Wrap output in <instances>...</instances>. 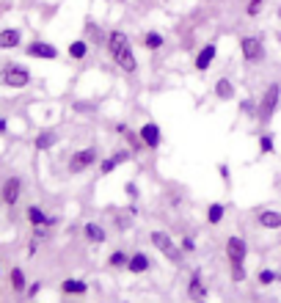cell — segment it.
<instances>
[{
    "label": "cell",
    "mask_w": 281,
    "mask_h": 303,
    "mask_svg": "<svg viewBox=\"0 0 281 303\" xmlns=\"http://www.w3.org/2000/svg\"><path fill=\"white\" fill-rule=\"evenodd\" d=\"M105 47H108V55L121 72L127 74H135L138 72V58H135V50H132V42L124 31H110L105 36Z\"/></svg>",
    "instance_id": "1"
},
{
    "label": "cell",
    "mask_w": 281,
    "mask_h": 303,
    "mask_svg": "<svg viewBox=\"0 0 281 303\" xmlns=\"http://www.w3.org/2000/svg\"><path fill=\"white\" fill-rule=\"evenodd\" d=\"M149 243H152V248H157V251L166 256L171 265H177V267L182 265L185 256H187L182 248H179V243H174V237L168 235V232H163V229H152L149 232Z\"/></svg>",
    "instance_id": "2"
},
{
    "label": "cell",
    "mask_w": 281,
    "mask_h": 303,
    "mask_svg": "<svg viewBox=\"0 0 281 303\" xmlns=\"http://www.w3.org/2000/svg\"><path fill=\"white\" fill-rule=\"evenodd\" d=\"M281 105V83H270L265 91H262L259 97V110H256V121H262V124H267V121L276 116Z\"/></svg>",
    "instance_id": "3"
},
{
    "label": "cell",
    "mask_w": 281,
    "mask_h": 303,
    "mask_svg": "<svg viewBox=\"0 0 281 303\" xmlns=\"http://www.w3.org/2000/svg\"><path fill=\"white\" fill-rule=\"evenodd\" d=\"M240 55H243L245 63H262L265 61V39L262 36H240Z\"/></svg>",
    "instance_id": "4"
},
{
    "label": "cell",
    "mask_w": 281,
    "mask_h": 303,
    "mask_svg": "<svg viewBox=\"0 0 281 303\" xmlns=\"http://www.w3.org/2000/svg\"><path fill=\"white\" fill-rule=\"evenodd\" d=\"M0 83L11 86V89H25V86L31 83V72H28L25 66H20V63H9V66H3V72H0Z\"/></svg>",
    "instance_id": "5"
},
{
    "label": "cell",
    "mask_w": 281,
    "mask_h": 303,
    "mask_svg": "<svg viewBox=\"0 0 281 303\" xmlns=\"http://www.w3.org/2000/svg\"><path fill=\"white\" fill-rule=\"evenodd\" d=\"M97 157H99L97 146L78 149L72 157H69V174H83V171H89L91 166H97Z\"/></svg>",
    "instance_id": "6"
},
{
    "label": "cell",
    "mask_w": 281,
    "mask_h": 303,
    "mask_svg": "<svg viewBox=\"0 0 281 303\" xmlns=\"http://www.w3.org/2000/svg\"><path fill=\"white\" fill-rule=\"evenodd\" d=\"M224 251H226L229 265H245V259H248V243H245L240 235H232V237H226Z\"/></svg>",
    "instance_id": "7"
},
{
    "label": "cell",
    "mask_w": 281,
    "mask_h": 303,
    "mask_svg": "<svg viewBox=\"0 0 281 303\" xmlns=\"http://www.w3.org/2000/svg\"><path fill=\"white\" fill-rule=\"evenodd\" d=\"M138 132H140V141H144V146L146 149H160V143H163V130H160V124L157 121H144V124L138 127Z\"/></svg>",
    "instance_id": "8"
},
{
    "label": "cell",
    "mask_w": 281,
    "mask_h": 303,
    "mask_svg": "<svg viewBox=\"0 0 281 303\" xmlns=\"http://www.w3.org/2000/svg\"><path fill=\"white\" fill-rule=\"evenodd\" d=\"M187 298L193 303H204V298H207V284H204L201 270H193L190 278H187Z\"/></svg>",
    "instance_id": "9"
},
{
    "label": "cell",
    "mask_w": 281,
    "mask_h": 303,
    "mask_svg": "<svg viewBox=\"0 0 281 303\" xmlns=\"http://www.w3.org/2000/svg\"><path fill=\"white\" fill-rule=\"evenodd\" d=\"M215 58H218V44H215V42H207L201 50L196 52V58H193V66H196V72H207V69L213 66Z\"/></svg>",
    "instance_id": "10"
},
{
    "label": "cell",
    "mask_w": 281,
    "mask_h": 303,
    "mask_svg": "<svg viewBox=\"0 0 281 303\" xmlns=\"http://www.w3.org/2000/svg\"><path fill=\"white\" fill-rule=\"evenodd\" d=\"M20 196H22V179L20 177H9L3 182V188H0V199H3V204L14 207V204L20 201Z\"/></svg>",
    "instance_id": "11"
},
{
    "label": "cell",
    "mask_w": 281,
    "mask_h": 303,
    "mask_svg": "<svg viewBox=\"0 0 281 303\" xmlns=\"http://www.w3.org/2000/svg\"><path fill=\"white\" fill-rule=\"evenodd\" d=\"M152 270V259L146 251H132L130 259H127V273H132V276H144V273Z\"/></svg>",
    "instance_id": "12"
},
{
    "label": "cell",
    "mask_w": 281,
    "mask_h": 303,
    "mask_svg": "<svg viewBox=\"0 0 281 303\" xmlns=\"http://www.w3.org/2000/svg\"><path fill=\"white\" fill-rule=\"evenodd\" d=\"M25 52L31 58H42V61H55V58H58V47H55V44H50V42H31L25 47Z\"/></svg>",
    "instance_id": "13"
},
{
    "label": "cell",
    "mask_w": 281,
    "mask_h": 303,
    "mask_svg": "<svg viewBox=\"0 0 281 303\" xmlns=\"http://www.w3.org/2000/svg\"><path fill=\"white\" fill-rule=\"evenodd\" d=\"M256 223L267 232H278L281 229V212L278 209H259L256 212Z\"/></svg>",
    "instance_id": "14"
},
{
    "label": "cell",
    "mask_w": 281,
    "mask_h": 303,
    "mask_svg": "<svg viewBox=\"0 0 281 303\" xmlns=\"http://www.w3.org/2000/svg\"><path fill=\"white\" fill-rule=\"evenodd\" d=\"M215 100L218 102H232V100H237V89H234V83L229 78H218L215 80Z\"/></svg>",
    "instance_id": "15"
},
{
    "label": "cell",
    "mask_w": 281,
    "mask_h": 303,
    "mask_svg": "<svg viewBox=\"0 0 281 303\" xmlns=\"http://www.w3.org/2000/svg\"><path fill=\"white\" fill-rule=\"evenodd\" d=\"M83 237L94 246H102V243H108V232H105L102 223H97V220H89V223L83 226Z\"/></svg>",
    "instance_id": "16"
},
{
    "label": "cell",
    "mask_w": 281,
    "mask_h": 303,
    "mask_svg": "<svg viewBox=\"0 0 281 303\" xmlns=\"http://www.w3.org/2000/svg\"><path fill=\"white\" fill-rule=\"evenodd\" d=\"M22 44V33L17 28H3L0 31V50H14Z\"/></svg>",
    "instance_id": "17"
},
{
    "label": "cell",
    "mask_w": 281,
    "mask_h": 303,
    "mask_svg": "<svg viewBox=\"0 0 281 303\" xmlns=\"http://www.w3.org/2000/svg\"><path fill=\"white\" fill-rule=\"evenodd\" d=\"M25 215H28V220H31L33 226H55V218H50V215H47L42 207H36V204H31Z\"/></svg>",
    "instance_id": "18"
},
{
    "label": "cell",
    "mask_w": 281,
    "mask_h": 303,
    "mask_svg": "<svg viewBox=\"0 0 281 303\" xmlns=\"http://www.w3.org/2000/svg\"><path fill=\"white\" fill-rule=\"evenodd\" d=\"M224 218H226V204H221V201L207 204V223L209 226H221Z\"/></svg>",
    "instance_id": "19"
},
{
    "label": "cell",
    "mask_w": 281,
    "mask_h": 303,
    "mask_svg": "<svg viewBox=\"0 0 281 303\" xmlns=\"http://www.w3.org/2000/svg\"><path fill=\"white\" fill-rule=\"evenodd\" d=\"M55 143H58V132L55 130H42L36 135V141H33V146H36L39 152H50Z\"/></svg>",
    "instance_id": "20"
},
{
    "label": "cell",
    "mask_w": 281,
    "mask_h": 303,
    "mask_svg": "<svg viewBox=\"0 0 281 303\" xmlns=\"http://www.w3.org/2000/svg\"><path fill=\"white\" fill-rule=\"evenodd\" d=\"M61 292L63 295H86L89 292V284L80 281V278H66V281L61 284Z\"/></svg>",
    "instance_id": "21"
},
{
    "label": "cell",
    "mask_w": 281,
    "mask_h": 303,
    "mask_svg": "<svg viewBox=\"0 0 281 303\" xmlns=\"http://www.w3.org/2000/svg\"><path fill=\"white\" fill-rule=\"evenodd\" d=\"M66 52H69V58H75V61H83V58L89 55V42H86V39H75V42L66 47Z\"/></svg>",
    "instance_id": "22"
},
{
    "label": "cell",
    "mask_w": 281,
    "mask_h": 303,
    "mask_svg": "<svg viewBox=\"0 0 281 303\" xmlns=\"http://www.w3.org/2000/svg\"><path fill=\"white\" fill-rule=\"evenodd\" d=\"M163 44H166V36L163 33H157V31H146L144 33V47L146 50H163Z\"/></svg>",
    "instance_id": "23"
},
{
    "label": "cell",
    "mask_w": 281,
    "mask_h": 303,
    "mask_svg": "<svg viewBox=\"0 0 281 303\" xmlns=\"http://www.w3.org/2000/svg\"><path fill=\"white\" fill-rule=\"evenodd\" d=\"M256 281H259V287H270V284L281 281V273H278V270H270V267H259V273H256Z\"/></svg>",
    "instance_id": "24"
},
{
    "label": "cell",
    "mask_w": 281,
    "mask_h": 303,
    "mask_svg": "<svg viewBox=\"0 0 281 303\" xmlns=\"http://www.w3.org/2000/svg\"><path fill=\"white\" fill-rule=\"evenodd\" d=\"M127 259H130V254L116 248V251L108 256V267H113V270H127Z\"/></svg>",
    "instance_id": "25"
},
{
    "label": "cell",
    "mask_w": 281,
    "mask_h": 303,
    "mask_svg": "<svg viewBox=\"0 0 281 303\" xmlns=\"http://www.w3.org/2000/svg\"><path fill=\"white\" fill-rule=\"evenodd\" d=\"M124 141H127V149L132 152V155H138V152H144L146 146H144V141H140V132L138 130H127V135H124Z\"/></svg>",
    "instance_id": "26"
},
{
    "label": "cell",
    "mask_w": 281,
    "mask_h": 303,
    "mask_svg": "<svg viewBox=\"0 0 281 303\" xmlns=\"http://www.w3.org/2000/svg\"><path fill=\"white\" fill-rule=\"evenodd\" d=\"M256 110H259V100H254V97H245V100H240V113H243V116L256 119Z\"/></svg>",
    "instance_id": "27"
},
{
    "label": "cell",
    "mask_w": 281,
    "mask_h": 303,
    "mask_svg": "<svg viewBox=\"0 0 281 303\" xmlns=\"http://www.w3.org/2000/svg\"><path fill=\"white\" fill-rule=\"evenodd\" d=\"M259 155H273L276 152V138L270 135V132H265V135H259Z\"/></svg>",
    "instance_id": "28"
},
{
    "label": "cell",
    "mask_w": 281,
    "mask_h": 303,
    "mask_svg": "<svg viewBox=\"0 0 281 303\" xmlns=\"http://www.w3.org/2000/svg\"><path fill=\"white\" fill-rule=\"evenodd\" d=\"M11 287H14V292H25V273H22V267L11 270Z\"/></svg>",
    "instance_id": "29"
},
{
    "label": "cell",
    "mask_w": 281,
    "mask_h": 303,
    "mask_svg": "<svg viewBox=\"0 0 281 303\" xmlns=\"http://www.w3.org/2000/svg\"><path fill=\"white\" fill-rule=\"evenodd\" d=\"M116 168H119V160H116L113 155H110V157H105V160L99 163V174H102V177H108V174H113Z\"/></svg>",
    "instance_id": "30"
},
{
    "label": "cell",
    "mask_w": 281,
    "mask_h": 303,
    "mask_svg": "<svg viewBox=\"0 0 281 303\" xmlns=\"http://www.w3.org/2000/svg\"><path fill=\"white\" fill-rule=\"evenodd\" d=\"M232 267V281L234 284H243L245 278H248V273H245V265H229Z\"/></svg>",
    "instance_id": "31"
},
{
    "label": "cell",
    "mask_w": 281,
    "mask_h": 303,
    "mask_svg": "<svg viewBox=\"0 0 281 303\" xmlns=\"http://www.w3.org/2000/svg\"><path fill=\"white\" fill-rule=\"evenodd\" d=\"M262 6H265V0H248V6H245V14H248V17H259Z\"/></svg>",
    "instance_id": "32"
},
{
    "label": "cell",
    "mask_w": 281,
    "mask_h": 303,
    "mask_svg": "<svg viewBox=\"0 0 281 303\" xmlns=\"http://www.w3.org/2000/svg\"><path fill=\"white\" fill-rule=\"evenodd\" d=\"M179 248H182L185 254H193V251H196V240H193L190 235H185L182 240H179Z\"/></svg>",
    "instance_id": "33"
},
{
    "label": "cell",
    "mask_w": 281,
    "mask_h": 303,
    "mask_svg": "<svg viewBox=\"0 0 281 303\" xmlns=\"http://www.w3.org/2000/svg\"><path fill=\"white\" fill-rule=\"evenodd\" d=\"M124 193H127V199H130V201H135L138 196H140V190H138L135 182H127V185H124Z\"/></svg>",
    "instance_id": "34"
},
{
    "label": "cell",
    "mask_w": 281,
    "mask_h": 303,
    "mask_svg": "<svg viewBox=\"0 0 281 303\" xmlns=\"http://www.w3.org/2000/svg\"><path fill=\"white\" fill-rule=\"evenodd\" d=\"M218 174H221V179H224V182L229 185V179H232V171H229V166H226V163H221V166H218Z\"/></svg>",
    "instance_id": "35"
},
{
    "label": "cell",
    "mask_w": 281,
    "mask_h": 303,
    "mask_svg": "<svg viewBox=\"0 0 281 303\" xmlns=\"http://www.w3.org/2000/svg\"><path fill=\"white\" fill-rule=\"evenodd\" d=\"M113 130L119 132V135H127V130H130V124H124V121H119V124H116Z\"/></svg>",
    "instance_id": "36"
},
{
    "label": "cell",
    "mask_w": 281,
    "mask_h": 303,
    "mask_svg": "<svg viewBox=\"0 0 281 303\" xmlns=\"http://www.w3.org/2000/svg\"><path fill=\"white\" fill-rule=\"evenodd\" d=\"M6 130H9V121H6L3 116H0V135H6Z\"/></svg>",
    "instance_id": "37"
}]
</instances>
